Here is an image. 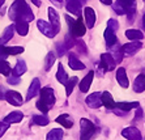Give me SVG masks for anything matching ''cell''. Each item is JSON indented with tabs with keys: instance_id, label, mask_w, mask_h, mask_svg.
Listing matches in <instances>:
<instances>
[{
	"instance_id": "19",
	"label": "cell",
	"mask_w": 145,
	"mask_h": 140,
	"mask_svg": "<svg viewBox=\"0 0 145 140\" xmlns=\"http://www.w3.org/2000/svg\"><path fill=\"white\" fill-rule=\"evenodd\" d=\"M103 34H105V41H106L107 47H112L116 43V34H115V31L112 29H110V27H106Z\"/></svg>"
},
{
	"instance_id": "37",
	"label": "cell",
	"mask_w": 145,
	"mask_h": 140,
	"mask_svg": "<svg viewBox=\"0 0 145 140\" xmlns=\"http://www.w3.org/2000/svg\"><path fill=\"white\" fill-rule=\"evenodd\" d=\"M112 9H114L118 14H120V16H121V14H124V13H125V9H124L123 7H121V5L118 3V1H116V3H112Z\"/></svg>"
},
{
	"instance_id": "10",
	"label": "cell",
	"mask_w": 145,
	"mask_h": 140,
	"mask_svg": "<svg viewBox=\"0 0 145 140\" xmlns=\"http://www.w3.org/2000/svg\"><path fill=\"white\" fill-rule=\"evenodd\" d=\"M65 8L69 13H73L76 16H81V8H82V1L80 0H67Z\"/></svg>"
},
{
	"instance_id": "40",
	"label": "cell",
	"mask_w": 145,
	"mask_h": 140,
	"mask_svg": "<svg viewBox=\"0 0 145 140\" xmlns=\"http://www.w3.org/2000/svg\"><path fill=\"white\" fill-rule=\"evenodd\" d=\"M8 127H9V123H7L5 120H4V122H0V137L5 133V131L8 130Z\"/></svg>"
},
{
	"instance_id": "51",
	"label": "cell",
	"mask_w": 145,
	"mask_h": 140,
	"mask_svg": "<svg viewBox=\"0 0 145 140\" xmlns=\"http://www.w3.org/2000/svg\"><path fill=\"white\" fill-rule=\"evenodd\" d=\"M142 24H144V27H145V14L142 16Z\"/></svg>"
},
{
	"instance_id": "52",
	"label": "cell",
	"mask_w": 145,
	"mask_h": 140,
	"mask_svg": "<svg viewBox=\"0 0 145 140\" xmlns=\"http://www.w3.org/2000/svg\"><path fill=\"white\" fill-rule=\"evenodd\" d=\"M80 1H84V0H80Z\"/></svg>"
},
{
	"instance_id": "2",
	"label": "cell",
	"mask_w": 145,
	"mask_h": 140,
	"mask_svg": "<svg viewBox=\"0 0 145 140\" xmlns=\"http://www.w3.org/2000/svg\"><path fill=\"white\" fill-rule=\"evenodd\" d=\"M65 21L68 22L69 30H71L72 37H82L86 31V26L84 25V20L81 16H78L77 20H73L69 16H65Z\"/></svg>"
},
{
	"instance_id": "3",
	"label": "cell",
	"mask_w": 145,
	"mask_h": 140,
	"mask_svg": "<svg viewBox=\"0 0 145 140\" xmlns=\"http://www.w3.org/2000/svg\"><path fill=\"white\" fill-rule=\"evenodd\" d=\"M80 127H81V140H89L95 132L94 123H91L86 118H82L80 120Z\"/></svg>"
},
{
	"instance_id": "42",
	"label": "cell",
	"mask_w": 145,
	"mask_h": 140,
	"mask_svg": "<svg viewBox=\"0 0 145 140\" xmlns=\"http://www.w3.org/2000/svg\"><path fill=\"white\" fill-rule=\"evenodd\" d=\"M20 81H21L20 77H16V76H10V77H8L7 79V82L8 84H10V85H17Z\"/></svg>"
},
{
	"instance_id": "24",
	"label": "cell",
	"mask_w": 145,
	"mask_h": 140,
	"mask_svg": "<svg viewBox=\"0 0 145 140\" xmlns=\"http://www.w3.org/2000/svg\"><path fill=\"white\" fill-rule=\"evenodd\" d=\"M26 72V63L24 60H18L14 65V68L12 69V75L16 76V77H20Z\"/></svg>"
},
{
	"instance_id": "34",
	"label": "cell",
	"mask_w": 145,
	"mask_h": 140,
	"mask_svg": "<svg viewBox=\"0 0 145 140\" xmlns=\"http://www.w3.org/2000/svg\"><path fill=\"white\" fill-rule=\"evenodd\" d=\"M48 122H50V120H48V118L44 115V114L33 116V123L34 124H38V126H47Z\"/></svg>"
},
{
	"instance_id": "35",
	"label": "cell",
	"mask_w": 145,
	"mask_h": 140,
	"mask_svg": "<svg viewBox=\"0 0 145 140\" xmlns=\"http://www.w3.org/2000/svg\"><path fill=\"white\" fill-rule=\"evenodd\" d=\"M12 69H10V65L7 60H0V73L4 76H9Z\"/></svg>"
},
{
	"instance_id": "28",
	"label": "cell",
	"mask_w": 145,
	"mask_h": 140,
	"mask_svg": "<svg viewBox=\"0 0 145 140\" xmlns=\"http://www.w3.org/2000/svg\"><path fill=\"white\" fill-rule=\"evenodd\" d=\"M125 37L131 41H140L144 38V34L140 30H136V29H128L125 31Z\"/></svg>"
},
{
	"instance_id": "8",
	"label": "cell",
	"mask_w": 145,
	"mask_h": 140,
	"mask_svg": "<svg viewBox=\"0 0 145 140\" xmlns=\"http://www.w3.org/2000/svg\"><path fill=\"white\" fill-rule=\"evenodd\" d=\"M4 99L13 106H21L24 103L22 96H21L18 92H16V90H8V92L4 94Z\"/></svg>"
},
{
	"instance_id": "14",
	"label": "cell",
	"mask_w": 145,
	"mask_h": 140,
	"mask_svg": "<svg viewBox=\"0 0 145 140\" xmlns=\"http://www.w3.org/2000/svg\"><path fill=\"white\" fill-rule=\"evenodd\" d=\"M84 13H85V24H86V27L91 29L95 24V12H94V9L90 8V7H86L84 9Z\"/></svg>"
},
{
	"instance_id": "9",
	"label": "cell",
	"mask_w": 145,
	"mask_h": 140,
	"mask_svg": "<svg viewBox=\"0 0 145 140\" xmlns=\"http://www.w3.org/2000/svg\"><path fill=\"white\" fill-rule=\"evenodd\" d=\"M115 64H116V61L115 59L112 58L111 54H108V52H105V54L101 55V65L103 71H112L115 68Z\"/></svg>"
},
{
	"instance_id": "23",
	"label": "cell",
	"mask_w": 145,
	"mask_h": 140,
	"mask_svg": "<svg viewBox=\"0 0 145 140\" xmlns=\"http://www.w3.org/2000/svg\"><path fill=\"white\" fill-rule=\"evenodd\" d=\"M24 119V114L21 113V111H12V113H9L7 116H5V122L9 123V124H12V123H18L21 122V120Z\"/></svg>"
},
{
	"instance_id": "26",
	"label": "cell",
	"mask_w": 145,
	"mask_h": 140,
	"mask_svg": "<svg viewBox=\"0 0 145 140\" xmlns=\"http://www.w3.org/2000/svg\"><path fill=\"white\" fill-rule=\"evenodd\" d=\"M14 29L17 30V33L21 35V37H25L27 34V31H29V24H27L26 21H16V25H14Z\"/></svg>"
},
{
	"instance_id": "1",
	"label": "cell",
	"mask_w": 145,
	"mask_h": 140,
	"mask_svg": "<svg viewBox=\"0 0 145 140\" xmlns=\"http://www.w3.org/2000/svg\"><path fill=\"white\" fill-rule=\"evenodd\" d=\"M9 18L14 22L20 20L30 22L34 20V14L25 0H16L9 8Z\"/></svg>"
},
{
	"instance_id": "44",
	"label": "cell",
	"mask_w": 145,
	"mask_h": 140,
	"mask_svg": "<svg viewBox=\"0 0 145 140\" xmlns=\"http://www.w3.org/2000/svg\"><path fill=\"white\" fill-rule=\"evenodd\" d=\"M7 54L4 51V44H0V60H5Z\"/></svg>"
},
{
	"instance_id": "16",
	"label": "cell",
	"mask_w": 145,
	"mask_h": 140,
	"mask_svg": "<svg viewBox=\"0 0 145 140\" xmlns=\"http://www.w3.org/2000/svg\"><path fill=\"white\" fill-rule=\"evenodd\" d=\"M116 80H118L119 85L121 88H128L129 81H128V77H127V72H125V69L123 67L118 68V71H116Z\"/></svg>"
},
{
	"instance_id": "25",
	"label": "cell",
	"mask_w": 145,
	"mask_h": 140,
	"mask_svg": "<svg viewBox=\"0 0 145 140\" xmlns=\"http://www.w3.org/2000/svg\"><path fill=\"white\" fill-rule=\"evenodd\" d=\"M68 64H69V67H71L72 69H74V71H81V69L85 68L84 63L81 60H78L76 56H73V55H69V58H68Z\"/></svg>"
},
{
	"instance_id": "12",
	"label": "cell",
	"mask_w": 145,
	"mask_h": 140,
	"mask_svg": "<svg viewBox=\"0 0 145 140\" xmlns=\"http://www.w3.org/2000/svg\"><path fill=\"white\" fill-rule=\"evenodd\" d=\"M86 103H88L89 107L91 109H98V107H101L102 106V101H101V93L98 92H94L89 94L86 97Z\"/></svg>"
},
{
	"instance_id": "38",
	"label": "cell",
	"mask_w": 145,
	"mask_h": 140,
	"mask_svg": "<svg viewBox=\"0 0 145 140\" xmlns=\"http://www.w3.org/2000/svg\"><path fill=\"white\" fill-rule=\"evenodd\" d=\"M37 107H38V110H39V111H40L42 114L48 113V110H50V109L47 107V106H46L43 102H42V101H40V99H39V101H37Z\"/></svg>"
},
{
	"instance_id": "17",
	"label": "cell",
	"mask_w": 145,
	"mask_h": 140,
	"mask_svg": "<svg viewBox=\"0 0 145 140\" xmlns=\"http://www.w3.org/2000/svg\"><path fill=\"white\" fill-rule=\"evenodd\" d=\"M93 77H94V71H90L88 75L85 76L84 79L81 80V82H80V90L82 93H86L89 90V88H90V85H91V81H93Z\"/></svg>"
},
{
	"instance_id": "7",
	"label": "cell",
	"mask_w": 145,
	"mask_h": 140,
	"mask_svg": "<svg viewBox=\"0 0 145 140\" xmlns=\"http://www.w3.org/2000/svg\"><path fill=\"white\" fill-rule=\"evenodd\" d=\"M142 47V43L140 41H133L129 43H125L121 46V52L124 56H132Z\"/></svg>"
},
{
	"instance_id": "6",
	"label": "cell",
	"mask_w": 145,
	"mask_h": 140,
	"mask_svg": "<svg viewBox=\"0 0 145 140\" xmlns=\"http://www.w3.org/2000/svg\"><path fill=\"white\" fill-rule=\"evenodd\" d=\"M37 26H38V29L42 31V34H44L48 38H54L55 35L57 34V31L55 30V27L52 26L50 22H46L44 20H38Z\"/></svg>"
},
{
	"instance_id": "27",
	"label": "cell",
	"mask_w": 145,
	"mask_h": 140,
	"mask_svg": "<svg viewBox=\"0 0 145 140\" xmlns=\"http://www.w3.org/2000/svg\"><path fill=\"white\" fill-rule=\"evenodd\" d=\"M140 106V103L136 101V102H118L115 103V109H119V110H123V111H129L131 109H136V107H138Z\"/></svg>"
},
{
	"instance_id": "36",
	"label": "cell",
	"mask_w": 145,
	"mask_h": 140,
	"mask_svg": "<svg viewBox=\"0 0 145 140\" xmlns=\"http://www.w3.org/2000/svg\"><path fill=\"white\" fill-rule=\"evenodd\" d=\"M112 58L115 59V61L116 63H120L121 61V58H123V52H121V47H118V46H115L114 48H112Z\"/></svg>"
},
{
	"instance_id": "11",
	"label": "cell",
	"mask_w": 145,
	"mask_h": 140,
	"mask_svg": "<svg viewBox=\"0 0 145 140\" xmlns=\"http://www.w3.org/2000/svg\"><path fill=\"white\" fill-rule=\"evenodd\" d=\"M121 135L128 140H141V132L136 128V127H127L121 131Z\"/></svg>"
},
{
	"instance_id": "22",
	"label": "cell",
	"mask_w": 145,
	"mask_h": 140,
	"mask_svg": "<svg viewBox=\"0 0 145 140\" xmlns=\"http://www.w3.org/2000/svg\"><path fill=\"white\" fill-rule=\"evenodd\" d=\"M13 31H14L13 25H9V26L5 27L3 31V35L0 38V44H5L7 42H9L12 39V37H13Z\"/></svg>"
},
{
	"instance_id": "29",
	"label": "cell",
	"mask_w": 145,
	"mask_h": 140,
	"mask_svg": "<svg viewBox=\"0 0 145 140\" xmlns=\"http://www.w3.org/2000/svg\"><path fill=\"white\" fill-rule=\"evenodd\" d=\"M63 136H64V133H63L61 128H52V130L47 133L46 140H61Z\"/></svg>"
},
{
	"instance_id": "4",
	"label": "cell",
	"mask_w": 145,
	"mask_h": 140,
	"mask_svg": "<svg viewBox=\"0 0 145 140\" xmlns=\"http://www.w3.org/2000/svg\"><path fill=\"white\" fill-rule=\"evenodd\" d=\"M39 93H40V101L47 106L48 109H51V107L55 105V101H56V98H55V93H54V90H52V88H50V86H44V88L40 89Z\"/></svg>"
},
{
	"instance_id": "21",
	"label": "cell",
	"mask_w": 145,
	"mask_h": 140,
	"mask_svg": "<svg viewBox=\"0 0 145 140\" xmlns=\"http://www.w3.org/2000/svg\"><path fill=\"white\" fill-rule=\"evenodd\" d=\"M101 101H102V105H105V107H107V109H115V101L108 92L101 93Z\"/></svg>"
},
{
	"instance_id": "32",
	"label": "cell",
	"mask_w": 145,
	"mask_h": 140,
	"mask_svg": "<svg viewBox=\"0 0 145 140\" xmlns=\"http://www.w3.org/2000/svg\"><path fill=\"white\" fill-rule=\"evenodd\" d=\"M4 51H5L7 56H13V55L22 54V52H24V47H21V46H12V47L4 46Z\"/></svg>"
},
{
	"instance_id": "33",
	"label": "cell",
	"mask_w": 145,
	"mask_h": 140,
	"mask_svg": "<svg viewBox=\"0 0 145 140\" xmlns=\"http://www.w3.org/2000/svg\"><path fill=\"white\" fill-rule=\"evenodd\" d=\"M55 60H56V55H55V52L50 51L47 55H46V59H44V69H46V71H50L51 67H52V64L55 63Z\"/></svg>"
},
{
	"instance_id": "49",
	"label": "cell",
	"mask_w": 145,
	"mask_h": 140,
	"mask_svg": "<svg viewBox=\"0 0 145 140\" xmlns=\"http://www.w3.org/2000/svg\"><path fill=\"white\" fill-rule=\"evenodd\" d=\"M0 99H4V94H3V92L0 90Z\"/></svg>"
},
{
	"instance_id": "31",
	"label": "cell",
	"mask_w": 145,
	"mask_h": 140,
	"mask_svg": "<svg viewBox=\"0 0 145 140\" xmlns=\"http://www.w3.org/2000/svg\"><path fill=\"white\" fill-rule=\"evenodd\" d=\"M56 79L60 84H65L68 80V75L65 69L63 68V64H57V72H56Z\"/></svg>"
},
{
	"instance_id": "5",
	"label": "cell",
	"mask_w": 145,
	"mask_h": 140,
	"mask_svg": "<svg viewBox=\"0 0 145 140\" xmlns=\"http://www.w3.org/2000/svg\"><path fill=\"white\" fill-rule=\"evenodd\" d=\"M116 1L125 9V14L128 16L129 21L133 20L136 16V0H116Z\"/></svg>"
},
{
	"instance_id": "30",
	"label": "cell",
	"mask_w": 145,
	"mask_h": 140,
	"mask_svg": "<svg viewBox=\"0 0 145 140\" xmlns=\"http://www.w3.org/2000/svg\"><path fill=\"white\" fill-rule=\"evenodd\" d=\"M77 81H78V79L76 77V76L71 77V79L68 77L67 82L64 84V85H65V94H67V96H71V94H72V92H73V88L76 86Z\"/></svg>"
},
{
	"instance_id": "47",
	"label": "cell",
	"mask_w": 145,
	"mask_h": 140,
	"mask_svg": "<svg viewBox=\"0 0 145 140\" xmlns=\"http://www.w3.org/2000/svg\"><path fill=\"white\" fill-rule=\"evenodd\" d=\"M31 3L35 5V7H40V4H42V1L40 0H31Z\"/></svg>"
},
{
	"instance_id": "53",
	"label": "cell",
	"mask_w": 145,
	"mask_h": 140,
	"mask_svg": "<svg viewBox=\"0 0 145 140\" xmlns=\"http://www.w3.org/2000/svg\"><path fill=\"white\" fill-rule=\"evenodd\" d=\"M144 1H145V0H144Z\"/></svg>"
},
{
	"instance_id": "43",
	"label": "cell",
	"mask_w": 145,
	"mask_h": 140,
	"mask_svg": "<svg viewBox=\"0 0 145 140\" xmlns=\"http://www.w3.org/2000/svg\"><path fill=\"white\" fill-rule=\"evenodd\" d=\"M56 48H57V54L60 55V56H63V54H64L65 50H67L65 46H63L61 43H56Z\"/></svg>"
},
{
	"instance_id": "45",
	"label": "cell",
	"mask_w": 145,
	"mask_h": 140,
	"mask_svg": "<svg viewBox=\"0 0 145 140\" xmlns=\"http://www.w3.org/2000/svg\"><path fill=\"white\" fill-rule=\"evenodd\" d=\"M136 110H137V113H136V115H135V119L140 120L142 118V110H141V107H136Z\"/></svg>"
},
{
	"instance_id": "20",
	"label": "cell",
	"mask_w": 145,
	"mask_h": 140,
	"mask_svg": "<svg viewBox=\"0 0 145 140\" xmlns=\"http://www.w3.org/2000/svg\"><path fill=\"white\" fill-rule=\"evenodd\" d=\"M56 122L59 123V124H61L64 128H71L74 123L73 118H71V115H68V114H61V115H59L56 118Z\"/></svg>"
},
{
	"instance_id": "39",
	"label": "cell",
	"mask_w": 145,
	"mask_h": 140,
	"mask_svg": "<svg viewBox=\"0 0 145 140\" xmlns=\"http://www.w3.org/2000/svg\"><path fill=\"white\" fill-rule=\"evenodd\" d=\"M107 27H110V29H112L114 31H116L118 30V27H119L118 21L114 20V18H110V20L107 21Z\"/></svg>"
},
{
	"instance_id": "50",
	"label": "cell",
	"mask_w": 145,
	"mask_h": 140,
	"mask_svg": "<svg viewBox=\"0 0 145 140\" xmlns=\"http://www.w3.org/2000/svg\"><path fill=\"white\" fill-rule=\"evenodd\" d=\"M4 3H5V0H0V8L3 7V4H4Z\"/></svg>"
},
{
	"instance_id": "18",
	"label": "cell",
	"mask_w": 145,
	"mask_h": 140,
	"mask_svg": "<svg viewBox=\"0 0 145 140\" xmlns=\"http://www.w3.org/2000/svg\"><path fill=\"white\" fill-rule=\"evenodd\" d=\"M133 90L136 93H141L145 90V75L144 73H140L135 79V82H133Z\"/></svg>"
},
{
	"instance_id": "48",
	"label": "cell",
	"mask_w": 145,
	"mask_h": 140,
	"mask_svg": "<svg viewBox=\"0 0 145 140\" xmlns=\"http://www.w3.org/2000/svg\"><path fill=\"white\" fill-rule=\"evenodd\" d=\"M101 3L105 5H110V4H112V0H101Z\"/></svg>"
},
{
	"instance_id": "15",
	"label": "cell",
	"mask_w": 145,
	"mask_h": 140,
	"mask_svg": "<svg viewBox=\"0 0 145 140\" xmlns=\"http://www.w3.org/2000/svg\"><path fill=\"white\" fill-rule=\"evenodd\" d=\"M39 92H40V84H39V80H38V79H33V81H31L30 86H29V89H27L26 99L29 101V99L34 98V97L37 96V94H38Z\"/></svg>"
},
{
	"instance_id": "13",
	"label": "cell",
	"mask_w": 145,
	"mask_h": 140,
	"mask_svg": "<svg viewBox=\"0 0 145 140\" xmlns=\"http://www.w3.org/2000/svg\"><path fill=\"white\" fill-rule=\"evenodd\" d=\"M48 18H50V24L55 27V30L59 33L60 31V17H59V13L54 9L52 7L48 8Z\"/></svg>"
},
{
	"instance_id": "46",
	"label": "cell",
	"mask_w": 145,
	"mask_h": 140,
	"mask_svg": "<svg viewBox=\"0 0 145 140\" xmlns=\"http://www.w3.org/2000/svg\"><path fill=\"white\" fill-rule=\"evenodd\" d=\"M50 1L56 7H63V0H50Z\"/></svg>"
},
{
	"instance_id": "41",
	"label": "cell",
	"mask_w": 145,
	"mask_h": 140,
	"mask_svg": "<svg viewBox=\"0 0 145 140\" xmlns=\"http://www.w3.org/2000/svg\"><path fill=\"white\" fill-rule=\"evenodd\" d=\"M63 44H65V48H71V47H73L74 46V41L71 38V35H67L65 37V43H63Z\"/></svg>"
}]
</instances>
